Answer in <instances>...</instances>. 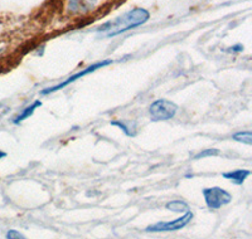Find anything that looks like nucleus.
<instances>
[{
    "mask_svg": "<svg viewBox=\"0 0 252 239\" xmlns=\"http://www.w3.org/2000/svg\"><path fill=\"white\" fill-rule=\"evenodd\" d=\"M165 207L168 210L175 211V213H187L189 210L188 204L186 202H183V200H172Z\"/></svg>",
    "mask_w": 252,
    "mask_h": 239,
    "instance_id": "8",
    "label": "nucleus"
},
{
    "mask_svg": "<svg viewBox=\"0 0 252 239\" xmlns=\"http://www.w3.org/2000/svg\"><path fill=\"white\" fill-rule=\"evenodd\" d=\"M5 156H6V154H5V152H3V151L0 150V160L3 159V157H5Z\"/></svg>",
    "mask_w": 252,
    "mask_h": 239,
    "instance_id": "14",
    "label": "nucleus"
},
{
    "mask_svg": "<svg viewBox=\"0 0 252 239\" xmlns=\"http://www.w3.org/2000/svg\"><path fill=\"white\" fill-rule=\"evenodd\" d=\"M220 155V150L218 149H207V150L202 151L199 154H197L194 156L195 160H199V159H203V157H208V156H217Z\"/></svg>",
    "mask_w": 252,
    "mask_h": 239,
    "instance_id": "11",
    "label": "nucleus"
},
{
    "mask_svg": "<svg viewBox=\"0 0 252 239\" xmlns=\"http://www.w3.org/2000/svg\"><path fill=\"white\" fill-rule=\"evenodd\" d=\"M203 197L206 200V204L209 209L212 210H217V209L222 208L224 205L229 204L232 200V195L227 190L218 186H213V188H206L203 189Z\"/></svg>",
    "mask_w": 252,
    "mask_h": 239,
    "instance_id": "3",
    "label": "nucleus"
},
{
    "mask_svg": "<svg viewBox=\"0 0 252 239\" xmlns=\"http://www.w3.org/2000/svg\"><path fill=\"white\" fill-rule=\"evenodd\" d=\"M6 239H27L23 234L20 233V232L15 231V229H10L6 233Z\"/></svg>",
    "mask_w": 252,
    "mask_h": 239,
    "instance_id": "12",
    "label": "nucleus"
},
{
    "mask_svg": "<svg viewBox=\"0 0 252 239\" xmlns=\"http://www.w3.org/2000/svg\"><path fill=\"white\" fill-rule=\"evenodd\" d=\"M111 63H112L111 60H101V62H98V63H94V64H92V66L87 67V68L82 69V71H80L78 73H76V74H73V76H71V77H68L67 80L63 81V82L58 83V85H56V86H52V87H48V89H44L43 91L40 92V93L44 96V94H51V93H53V92L60 91V90L64 89L66 86H68L69 83L76 82L77 80L82 78L83 76H87V74L92 73V72H94V71H97V69H101V68H103V67L110 66Z\"/></svg>",
    "mask_w": 252,
    "mask_h": 239,
    "instance_id": "4",
    "label": "nucleus"
},
{
    "mask_svg": "<svg viewBox=\"0 0 252 239\" xmlns=\"http://www.w3.org/2000/svg\"><path fill=\"white\" fill-rule=\"evenodd\" d=\"M251 175V171L245 170V169H238V170L228 171V173H223L224 179L232 181L236 185H242L246 180L247 177Z\"/></svg>",
    "mask_w": 252,
    "mask_h": 239,
    "instance_id": "6",
    "label": "nucleus"
},
{
    "mask_svg": "<svg viewBox=\"0 0 252 239\" xmlns=\"http://www.w3.org/2000/svg\"><path fill=\"white\" fill-rule=\"evenodd\" d=\"M192 219H193V213L187 211V213H184V215H182L181 218H178V219L172 220V222L155 223V224L146 227L145 231L153 232V233H157V232H175L182 229V228L187 227Z\"/></svg>",
    "mask_w": 252,
    "mask_h": 239,
    "instance_id": "5",
    "label": "nucleus"
},
{
    "mask_svg": "<svg viewBox=\"0 0 252 239\" xmlns=\"http://www.w3.org/2000/svg\"><path fill=\"white\" fill-rule=\"evenodd\" d=\"M232 139L238 143L247 144V145H252V132L251 131H241L236 132L232 136Z\"/></svg>",
    "mask_w": 252,
    "mask_h": 239,
    "instance_id": "10",
    "label": "nucleus"
},
{
    "mask_svg": "<svg viewBox=\"0 0 252 239\" xmlns=\"http://www.w3.org/2000/svg\"><path fill=\"white\" fill-rule=\"evenodd\" d=\"M178 111V106L169 100H157L150 105L149 114L152 121H166L175 116Z\"/></svg>",
    "mask_w": 252,
    "mask_h": 239,
    "instance_id": "2",
    "label": "nucleus"
},
{
    "mask_svg": "<svg viewBox=\"0 0 252 239\" xmlns=\"http://www.w3.org/2000/svg\"><path fill=\"white\" fill-rule=\"evenodd\" d=\"M40 106H42V102H40V101H35V102H33V103H32V105L27 106V107L24 108L23 111L20 112V114L18 115L17 117H15L13 122H14L15 125H18V123H20V122H23L24 120L28 119L29 116H32V115L34 114L35 110H37L38 107H40Z\"/></svg>",
    "mask_w": 252,
    "mask_h": 239,
    "instance_id": "7",
    "label": "nucleus"
},
{
    "mask_svg": "<svg viewBox=\"0 0 252 239\" xmlns=\"http://www.w3.org/2000/svg\"><path fill=\"white\" fill-rule=\"evenodd\" d=\"M232 51H235V52H241V51H244V47L241 46V44H238V46H235V47H232Z\"/></svg>",
    "mask_w": 252,
    "mask_h": 239,
    "instance_id": "13",
    "label": "nucleus"
},
{
    "mask_svg": "<svg viewBox=\"0 0 252 239\" xmlns=\"http://www.w3.org/2000/svg\"><path fill=\"white\" fill-rule=\"evenodd\" d=\"M150 18V13L143 8H135L132 10L124 13L120 17L115 18L114 20H110L103 26L97 29L105 34V37L112 38L119 34H123L125 31H129L130 29L138 28V27L145 24Z\"/></svg>",
    "mask_w": 252,
    "mask_h": 239,
    "instance_id": "1",
    "label": "nucleus"
},
{
    "mask_svg": "<svg viewBox=\"0 0 252 239\" xmlns=\"http://www.w3.org/2000/svg\"><path fill=\"white\" fill-rule=\"evenodd\" d=\"M111 125L118 126L120 130H123L124 134L127 135V136H134L135 135V131H132V130H135V127L130 122H126V121H123V120H119V121H112Z\"/></svg>",
    "mask_w": 252,
    "mask_h": 239,
    "instance_id": "9",
    "label": "nucleus"
}]
</instances>
